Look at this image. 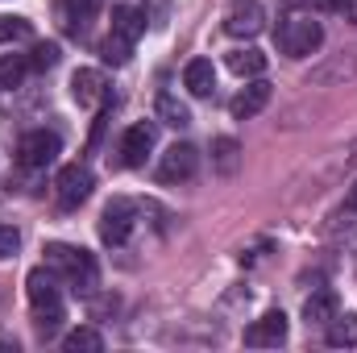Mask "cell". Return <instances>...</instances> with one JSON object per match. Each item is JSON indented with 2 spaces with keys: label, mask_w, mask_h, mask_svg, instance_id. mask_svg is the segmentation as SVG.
<instances>
[{
  "label": "cell",
  "mask_w": 357,
  "mask_h": 353,
  "mask_svg": "<svg viewBox=\"0 0 357 353\" xmlns=\"http://www.w3.org/2000/svg\"><path fill=\"white\" fill-rule=\"evenodd\" d=\"M337 316V295L333 291H316L307 303H303V320L307 324H328Z\"/></svg>",
  "instance_id": "cell-17"
},
{
  "label": "cell",
  "mask_w": 357,
  "mask_h": 353,
  "mask_svg": "<svg viewBox=\"0 0 357 353\" xmlns=\"http://www.w3.org/2000/svg\"><path fill=\"white\" fill-rule=\"evenodd\" d=\"M262 25H266V13H262L258 0H233L229 13H225V33L229 38H254V33H262Z\"/></svg>",
  "instance_id": "cell-7"
},
{
  "label": "cell",
  "mask_w": 357,
  "mask_h": 353,
  "mask_svg": "<svg viewBox=\"0 0 357 353\" xmlns=\"http://www.w3.org/2000/svg\"><path fill=\"white\" fill-rule=\"evenodd\" d=\"M154 142H158V121H137V125H129V133H125V142H121V167H146Z\"/></svg>",
  "instance_id": "cell-6"
},
{
  "label": "cell",
  "mask_w": 357,
  "mask_h": 353,
  "mask_svg": "<svg viewBox=\"0 0 357 353\" xmlns=\"http://www.w3.org/2000/svg\"><path fill=\"white\" fill-rule=\"evenodd\" d=\"M183 84H187L191 96H212V88H216V67L208 59H191L187 71H183Z\"/></svg>",
  "instance_id": "cell-14"
},
{
  "label": "cell",
  "mask_w": 357,
  "mask_h": 353,
  "mask_svg": "<svg viewBox=\"0 0 357 353\" xmlns=\"http://www.w3.org/2000/svg\"><path fill=\"white\" fill-rule=\"evenodd\" d=\"M54 195H59V204H63V208H79V204L91 195V171L84 167V163L63 167L59 179H54Z\"/></svg>",
  "instance_id": "cell-8"
},
{
  "label": "cell",
  "mask_w": 357,
  "mask_h": 353,
  "mask_svg": "<svg viewBox=\"0 0 357 353\" xmlns=\"http://www.w3.org/2000/svg\"><path fill=\"white\" fill-rule=\"evenodd\" d=\"M112 33L125 38V42H137L146 33V8H133V4L112 8Z\"/></svg>",
  "instance_id": "cell-13"
},
{
  "label": "cell",
  "mask_w": 357,
  "mask_h": 353,
  "mask_svg": "<svg viewBox=\"0 0 357 353\" xmlns=\"http://www.w3.org/2000/svg\"><path fill=\"white\" fill-rule=\"evenodd\" d=\"M266 104H270V84H266V80H254V84H245V88L233 96L229 112H233L237 121H245V117H258Z\"/></svg>",
  "instance_id": "cell-12"
},
{
  "label": "cell",
  "mask_w": 357,
  "mask_h": 353,
  "mask_svg": "<svg viewBox=\"0 0 357 353\" xmlns=\"http://www.w3.org/2000/svg\"><path fill=\"white\" fill-rule=\"evenodd\" d=\"M328 345H337V350L357 345V316H333L328 320Z\"/></svg>",
  "instance_id": "cell-20"
},
{
  "label": "cell",
  "mask_w": 357,
  "mask_h": 353,
  "mask_svg": "<svg viewBox=\"0 0 357 353\" xmlns=\"http://www.w3.org/2000/svg\"><path fill=\"white\" fill-rule=\"evenodd\" d=\"M287 341V316L282 312H266L262 320H254L245 329V345L254 350H270V345H282Z\"/></svg>",
  "instance_id": "cell-10"
},
{
  "label": "cell",
  "mask_w": 357,
  "mask_h": 353,
  "mask_svg": "<svg viewBox=\"0 0 357 353\" xmlns=\"http://www.w3.org/2000/svg\"><path fill=\"white\" fill-rule=\"evenodd\" d=\"M96 13H100V0H63V17H67L71 33H88Z\"/></svg>",
  "instance_id": "cell-16"
},
{
  "label": "cell",
  "mask_w": 357,
  "mask_h": 353,
  "mask_svg": "<svg viewBox=\"0 0 357 353\" xmlns=\"http://www.w3.org/2000/svg\"><path fill=\"white\" fill-rule=\"evenodd\" d=\"M345 208H349V212H357V179H354V187H349V195H345Z\"/></svg>",
  "instance_id": "cell-27"
},
{
  "label": "cell",
  "mask_w": 357,
  "mask_h": 353,
  "mask_svg": "<svg viewBox=\"0 0 357 353\" xmlns=\"http://www.w3.org/2000/svg\"><path fill=\"white\" fill-rule=\"evenodd\" d=\"M237 154H241V146H237L233 137H220V142L212 146V158H216V171H225V175H233V171H237Z\"/></svg>",
  "instance_id": "cell-23"
},
{
  "label": "cell",
  "mask_w": 357,
  "mask_h": 353,
  "mask_svg": "<svg viewBox=\"0 0 357 353\" xmlns=\"http://www.w3.org/2000/svg\"><path fill=\"white\" fill-rule=\"evenodd\" d=\"M274 42H278V50H282L287 59H307V54L320 50V42H324V25H320L316 17H307V13H291V17L278 21Z\"/></svg>",
  "instance_id": "cell-3"
},
{
  "label": "cell",
  "mask_w": 357,
  "mask_h": 353,
  "mask_svg": "<svg viewBox=\"0 0 357 353\" xmlns=\"http://www.w3.org/2000/svg\"><path fill=\"white\" fill-rule=\"evenodd\" d=\"M46 266L79 295H88L91 287H96V258H91L88 250H79V246H63V241H50L46 246Z\"/></svg>",
  "instance_id": "cell-1"
},
{
  "label": "cell",
  "mask_w": 357,
  "mask_h": 353,
  "mask_svg": "<svg viewBox=\"0 0 357 353\" xmlns=\"http://www.w3.org/2000/svg\"><path fill=\"white\" fill-rule=\"evenodd\" d=\"M133 220H137V208L125 195L108 200V208L100 212V241L104 246H125L129 233H133Z\"/></svg>",
  "instance_id": "cell-4"
},
{
  "label": "cell",
  "mask_w": 357,
  "mask_h": 353,
  "mask_svg": "<svg viewBox=\"0 0 357 353\" xmlns=\"http://www.w3.org/2000/svg\"><path fill=\"white\" fill-rule=\"evenodd\" d=\"M63 350L67 353H100L104 350V337L96 329H75V333L63 337Z\"/></svg>",
  "instance_id": "cell-21"
},
{
  "label": "cell",
  "mask_w": 357,
  "mask_h": 353,
  "mask_svg": "<svg viewBox=\"0 0 357 353\" xmlns=\"http://www.w3.org/2000/svg\"><path fill=\"white\" fill-rule=\"evenodd\" d=\"M195 167H199V150L187 146V142H175V146L162 154V163H158V179H162V183H183V179L195 175Z\"/></svg>",
  "instance_id": "cell-9"
},
{
  "label": "cell",
  "mask_w": 357,
  "mask_h": 353,
  "mask_svg": "<svg viewBox=\"0 0 357 353\" xmlns=\"http://www.w3.org/2000/svg\"><path fill=\"white\" fill-rule=\"evenodd\" d=\"M229 71H233V75H241V80H254V75H262V71H266V54H262V50H254V46H241V50H233V54H229Z\"/></svg>",
  "instance_id": "cell-15"
},
{
  "label": "cell",
  "mask_w": 357,
  "mask_h": 353,
  "mask_svg": "<svg viewBox=\"0 0 357 353\" xmlns=\"http://www.w3.org/2000/svg\"><path fill=\"white\" fill-rule=\"evenodd\" d=\"M25 71H29V59L25 54H4L0 59V88H21V80H25Z\"/></svg>",
  "instance_id": "cell-19"
},
{
  "label": "cell",
  "mask_w": 357,
  "mask_h": 353,
  "mask_svg": "<svg viewBox=\"0 0 357 353\" xmlns=\"http://www.w3.org/2000/svg\"><path fill=\"white\" fill-rule=\"evenodd\" d=\"M25 287H29V308H33V316H38V329H42V333H54V329L63 324L59 274H54L50 266H38V270H29Z\"/></svg>",
  "instance_id": "cell-2"
},
{
  "label": "cell",
  "mask_w": 357,
  "mask_h": 353,
  "mask_svg": "<svg viewBox=\"0 0 357 353\" xmlns=\"http://www.w3.org/2000/svg\"><path fill=\"white\" fill-rule=\"evenodd\" d=\"M17 246H21V233L13 225H0V258H13Z\"/></svg>",
  "instance_id": "cell-26"
},
{
  "label": "cell",
  "mask_w": 357,
  "mask_h": 353,
  "mask_svg": "<svg viewBox=\"0 0 357 353\" xmlns=\"http://www.w3.org/2000/svg\"><path fill=\"white\" fill-rule=\"evenodd\" d=\"M100 54H104V63L125 67V63H129V54H133V42H125V38L108 33V38H104V46H100Z\"/></svg>",
  "instance_id": "cell-22"
},
{
  "label": "cell",
  "mask_w": 357,
  "mask_h": 353,
  "mask_svg": "<svg viewBox=\"0 0 357 353\" xmlns=\"http://www.w3.org/2000/svg\"><path fill=\"white\" fill-rule=\"evenodd\" d=\"M29 33H33V25L25 17H0V42H21Z\"/></svg>",
  "instance_id": "cell-24"
},
{
  "label": "cell",
  "mask_w": 357,
  "mask_h": 353,
  "mask_svg": "<svg viewBox=\"0 0 357 353\" xmlns=\"http://www.w3.org/2000/svg\"><path fill=\"white\" fill-rule=\"evenodd\" d=\"M71 96L79 100V108H91V104H108V80L91 67H79L71 75Z\"/></svg>",
  "instance_id": "cell-11"
},
{
  "label": "cell",
  "mask_w": 357,
  "mask_h": 353,
  "mask_svg": "<svg viewBox=\"0 0 357 353\" xmlns=\"http://www.w3.org/2000/svg\"><path fill=\"white\" fill-rule=\"evenodd\" d=\"M158 121H162V125H175V129H183V125H191V108H187L178 96L162 91V96H158Z\"/></svg>",
  "instance_id": "cell-18"
},
{
  "label": "cell",
  "mask_w": 357,
  "mask_h": 353,
  "mask_svg": "<svg viewBox=\"0 0 357 353\" xmlns=\"http://www.w3.org/2000/svg\"><path fill=\"white\" fill-rule=\"evenodd\" d=\"M59 150H63V142H59V133L54 129H33V133H25L21 137V167H29V171H46L54 158H59Z\"/></svg>",
  "instance_id": "cell-5"
},
{
  "label": "cell",
  "mask_w": 357,
  "mask_h": 353,
  "mask_svg": "<svg viewBox=\"0 0 357 353\" xmlns=\"http://www.w3.org/2000/svg\"><path fill=\"white\" fill-rule=\"evenodd\" d=\"M54 63H59V46H54V42H42V46H33V54H29V67L46 71V67H54Z\"/></svg>",
  "instance_id": "cell-25"
}]
</instances>
